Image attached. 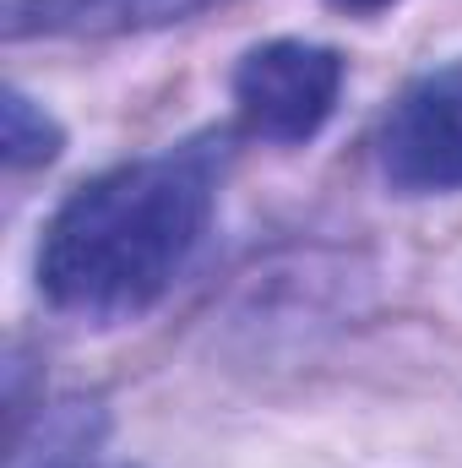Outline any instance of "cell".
<instances>
[{
  "label": "cell",
  "mask_w": 462,
  "mask_h": 468,
  "mask_svg": "<svg viewBox=\"0 0 462 468\" xmlns=\"http://www.w3.org/2000/svg\"><path fill=\"white\" fill-rule=\"evenodd\" d=\"M224 164V136H191L77 186L38 239V294L88 327L147 316L207 239Z\"/></svg>",
  "instance_id": "1"
},
{
  "label": "cell",
  "mask_w": 462,
  "mask_h": 468,
  "mask_svg": "<svg viewBox=\"0 0 462 468\" xmlns=\"http://www.w3.org/2000/svg\"><path fill=\"white\" fill-rule=\"evenodd\" d=\"M343 93V55L305 38H272L234 66V110L250 136L294 147L310 142Z\"/></svg>",
  "instance_id": "2"
},
{
  "label": "cell",
  "mask_w": 462,
  "mask_h": 468,
  "mask_svg": "<svg viewBox=\"0 0 462 468\" xmlns=\"http://www.w3.org/2000/svg\"><path fill=\"white\" fill-rule=\"evenodd\" d=\"M381 180L403 197L462 191V55L414 77L375 136Z\"/></svg>",
  "instance_id": "3"
},
{
  "label": "cell",
  "mask_w": 462,
  "mask_h": 468,
  "mask_svg": "<svg viewBox=\"0 0 462 468\" xmlns=\"http://www.w3.org/2000/svg\"><path fill=\"white\" fill-rule=\"evenodd\" d=\"M229 0H0V33L22 38H131L180 27Z\"/></svg>",
  "instance_id": "4"
},
{
  "label": "cell",
  "mask_w": 462,
  "mask_h": 468,
  "mask_svg": "<svg viewBox=\"0 0 462 468\" xmlns=\"http://www.w3.org/2000/svg\"><path fill=\"white\" fill-rule=\"evenodd\" d=\"M5 468H136V463H110L104 458V420L82 403H66L49 420L38 414L33 441L11 436Z\"/></svg>",
  "instance_id": "5"
},
{
  "label": "cell",
  "mask_w": 462,
  "mask_h": 468,
  "mask_svg": "<svg viewBox=\"0 0 462 468\" xmlns=\"http://www.w3.org/2000/svg\"><path fill=\"white\" fill-rule=\"evenodd\" d=\"M66 147V131L60 120L49 115L38 99H27L22 88H5L0 99V153H5V169H44L55 164Z\"/></svg>",
  "instance_id": "6"
},
{
  "label": "cell",
  "mask_w": 462,
  "mask_h": 468,
  "mask_svg": "<svg viewBox=\"0 0 462 468\" xmlns=\"http://www.w3.org/2000/svg\"><path fill=\"white\" fill-rule=\"evenodd\" d=\"M338 11H348V16H375V11H386V5H397V0H332Z\"/></svg>",
  "instance_id": "7"
}]
</instances>
